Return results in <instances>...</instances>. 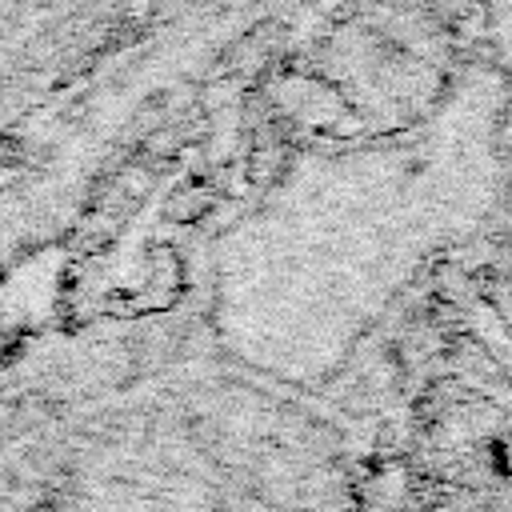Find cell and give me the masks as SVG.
<instances>
[]
</instances>
